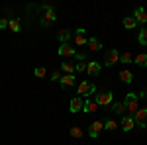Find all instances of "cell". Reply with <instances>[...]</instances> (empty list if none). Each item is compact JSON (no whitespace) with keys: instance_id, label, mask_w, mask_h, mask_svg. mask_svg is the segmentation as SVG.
<instances>
[{"instance_id":"cell-25","label":"cell","mask_w":147,"mask_h":145,"mask_svg":"<svg viewBox=\"0 0 147 145\" xmlns=\"http://www.w3.org/2000/svg\"><path fill=\"white\" fill-rule=\"evenodd\" d=\"M69 134H71V137H82V129H80L79 125H73L69 129Z\"/></svg>"},{"instance_id":"cell-5","label":"cell","mask_w":147,"mask_h":145,"mask_svg":"<svg viewBox=\"0 0 147 145\" xmlns=\"http://www.w3.org/2000/svg\"><path fill=\"white\" fill-rule=\"evenodd\" d=\"M134 120L139 127H147V108H139V110L134 114Z\"/></svg>"},{"instance_id":"cell-33","label":"cell","mask_w":147,"mask_h":145,"mask_svg":"<svg viewBox=\"0 0 147 145\" xmlns=\"http://www.w3.org/2000/svg\"><path fill=\"white\" fill-rule=\"evenodd\" d=\"M145 108H147V98H145Z\"/></svg>"},{"instance_id":"cell-16","label":"cell","mask_w":147,"mask_h":145,"mask_svg":"<svg viewBox=\"0 0 147 145\" xmlns=\"http://www.w3.org/2000/svg\"><path fill=\"white\" fill-rule=\"evenodd\" d=\"M86 45H88V49H90V51H100V49H102V43L96 39V37H90V39L86 41Z\"/></svg>"},{"instance_id":"cell-3","label":"cell","mask_w":147,"mask_h":145,"mask_svg":"<svg viewBox=\"0 0 147 145\" xmlns=\"http://www.w3.org/2000/svg\"><path fill=\"white\" fill-rule=\"evenodd\" d=\"M43 10H45V14H43V18H41V26L43 28H47V26H51V24H55L57 20V16H55V12H53V8L51 6H43Z\"/></svg>"},{"instance_id":"cell-17","label":"cell","mask_w":147,"mask_h":145,"mask_svg":"<svg viewBox=\"0 0 147 145\" xmlns=\"http://www.w3.org/2000/svg\"><path fill=\"white\" fill-rule=\"evenodd\" d=\"M134 63L137 67H147V53H139V55L134 57Z\"/></svg>"},{"instance_id":"cell-28","label":"cell","mask_w":147,"mask_h":145,"mask_svg":"<svg viewBox=\"0 0 147 145\" xmlns=\"http://www.w3.org/2000/svg\"><path fill=\"white\" fill-rule=\"evenodd\" d=\"M75 73H86V63H75Z\"/></svg>"},{"instance_id":"cell-18","label":"cell","mask_w":147,"mask_h":145,"mask_svg":"<svg viewBox=\"0 0 147 145\" xmlns=\"http://www.w3.org/2000/svg\"><path fill=\"white\" fill-rule=\"evenodd\" d=\"M120 80H122V82H125V84H129V82L134 80V75H131L127 69H124V71L120 73Z\"/></svg>"},{"instance_id":"cell-19","label":"cell","mask_w":147,"mask_h":145,"mask_svg":"<svg viewBox=\"0 0 147 145\" xmlns=\"http://www.w3.org/2000/svg\"><path fill=\"white\" fill-rule=\"evenodd\" d=\"M122 24H124V28H125V30H134V28L137 26V22L134 20V16H125Z\"/></svg>"},{"instance_id":"cell-15","label":"cell","mask_w":147,"mask_h":145,"mask_svg":"<svg viewBox=\"0 0 147 145\" xmlns=\"http://www.w3.org/2000/svg\"><path fill=\"white\" fill-rule=\"evenodd\" d=\"M100 108L96 100H84V106H82V112H86V114H92V112H96Z\"/></svg>"},{"instance_id":"cell-4","label":"cell","mask_w":147,"mask_h":145,"mask_svg":"<svg viewBox=\"0 0 147 145\" xmlns=\"http://www.w3.org/2000/svg\"><path fill=\"white\" fill-rule=\"evenodd\" d=\"M112 100H114V94L110 90H104V92H100V94L96 96V104H98V106H110Z\"/></svg>"},{"instance_id":"cell-20","label":"cell","mask_w":147,"mask_h":145,"mask_svg":"<svg viewBox=\"0 0 147 145\" xmlns=\"http://www.w3.org/2000/svg\"><path fill=\"white\" fill-rule=\"evenodd\" d=\"M57 39H59L61 43H67L69 39H71V32H69V30H61V32L57 34Z\"/></svg>"},{"instance_id":"cell-30","label":"cell","mask_w":147,"mask_h":145,"mask_svg":"<svg viewBox=\"0 0 147 145\" xmlns=\"http://www.w3.org/2000/svg\"><path fill=\"white\" fill-rule=\"evenodd\" d=\"M51 80H61V71H53L51 73Z\"/></svg>"},{"instance_id":"cell-32","label":"cell","mask_w":147,"mask_h":145,"mask_svg":"<svg viewBox=\"0 0 147 145\" xmlns=\"http://www.w3.org/2000/svg\"><path fill=\"white\" fill-rule=\"evenodd\" d=\"M4 28H8V20L0 18V30H4Z\"/></svg>"},{"instance_id":"cell-8","label":"cell","mask_w":147,"mask_h":145,"mask_svg":"<svg viewBox=\"0 0 147 145\" xmlns=\"http://www.w3.org/2000/svg\"><path fill=\"white\" fill-rule=\"evenodd\" d=\"M100 71H102V65L98 61H86V75H88V77L100 75Z\"/></svg>"},{"instance_id":"cell-11","label":"cell","mask_w":147,"mask_h":145,"mask_svg":"<svg viewBox=\"0 0 147 145\" xmlns=\"http://www.w3.org/2000/svg\"><path fill=\"white\" fill-rule=\"evenodd\" d=\"M120 125H122V129H124V132H131V129L136 127V120H134V116H124Z\"/></svg>"},{"instance_id":"cell-12","label":"cell","mask_w":147,"mask_h":145,"mask_svg":"<svg viewBox=\"0 0 147 145\" xmlns=\"http://www.w3.org/2000/svg\"><path fill=\"white\" fill-rule=\"evenodd\" d=\"M75 75H61V80H59V84H61V88H71L73 84H75Z\"/></svg>"},{"instance_id":"cell-24","label":"cell","mask_w":147,"mask_h":145,"mask_svg":"<svg viewBox=\"0 0 147 145\" xmlns=\"http://www.w3.org/2000/svg\"><path fill=\"white\" fill-rule=\"evenodd\" d=\"M112 110L116 112V114H124V112H125L124 102H114V104H112Z\"/></svg>"},{"instance_id":"cell-7","label":"cell","mask_w":147,"mask_h":145,"mask_svg":"<svg viewBox=\"0 0 147 145\" xmlns=\"http://www.w3.org/2000/svg\"><path fill=\"white\" fill-rule=\"evenodd\" d=\"M57 53H59V57H75L77 55V49L69 43H61V47L57 49Z\"/></svg>"},{"instance_id":"cell-14","label":"cell","mask_w":147,"mask_h":145,"mask_svg":"<svg viewBox=\"0 0 147 145\" xmlns=\"http://www.w3.org/2000/svg\"><path fill=\"white\" fill-rule=\"evenodd\" d=\"M86 41H88V39L84 37V30L79 28V30H77V34H75V45L80 47V45H86Z\"/></svg>"},{"instance_id":"cell-13","label":"cell","mask_w":147,"mask_h":145,"mask_svg":"<svg viewBox=\"0 0 147 145\" xmlns=\"http://www.w3.org/2000/svg\"><path fill=\"white\" fill-rule=\"evenodd\" d=\"M134 20H136L137 24H147V12L145 8H136V12H134Z\"/></svg>"},{"instance_id":"cell-21","label":"cell","mask_w":147,"mask_h":145,"mask_svg":"<svg viewBox=\"0 0 147 145\" xmlns=\"http://www.w3.org/2000/svg\"><path fill=\"white\" fill-rule=\"evenodd\" d=\"M8 28H10V32L18 34V32H20V20H16V18L8 20Z\"/></svg>"},{"instance_id":"cell-9","label":"cell","mask_w":147,"mask_h":145,"mask_svg":"<svg viewBox=\"0 0 147 145\" xmlns=\"http://www.w3.org/2000/svg\"><path fill=\"white\" fill-rule=\"evenodd\" d=\"M116 63H120V51L118 49H110L108 53H106V67H112V65H116Z\"/></svg>"},{"instance_id":"cell-10","label":"cell","mask_w":147,"mask_h":145,"mask_svg":"<svg viewBox=\"0 0 147 145\" xmlns=\"http://www.w3.org/2000/svg\"><path fill=\"white\" fill-rule=\"evenodd\" d=\"M82 106H84V100H82L80 96H75L73 100L69 102V110L73 112V114H79V112L82 110Z\"/></svg>"},{"instance_id":"cell-23","label":"cell","mask_w":147,"mask_h":145,"mask_svg":"<svg viewBox=\"0 0 147 145\" xmlns=\"http://www.w3.org/2000/svg\"><path fill=\"white\" fill-rule=\"evenodd\" d=\"M137 41L141 45H147V28H141V32L137 35Z\"/></svg>"},{"instance_id":"cell-1","label":"cell","mask_w":147,"mask_h":145,"mask_svg":"<svg viewBox=\"0 0 147 145\" xmlns=\"http://www.w3.org/2000/svg\"><path fill=\"white\" fill-rule=\"evenodd\" d=\"M124 106H125V110L129 112V116H134V114L139 110V94H136V92H129V94H125Z\"/></svg>"},{"instance_id":"cell-26","label":"cell","mask_w":147,"mask_h":145,"mask_svg":"<svg viewBox=\"0 0 147 145\" xmlns=\"http://www.w3.org/2000/svg\"><path fill=\"white\" fill-rule=\"evenodd\" d=\"M120 61H122V63H134V55L125 51L124 55H120Z\"/></svg>"},{"instance_id":"cell-31","label":"cell","mask_w":147,"mask_h":145,"mask_svg":"<svg viewBox=\"0 0 147 145\" xmlns=\"http://www.w3.org/2000/svg\"><path fill=\"white\" fill-rule=\"evenodd\" d=\"M75 59H77V63H79V61H86V53H77Z\"/></svg>"},{"instance_id":"cell-27","label":"cell","mask_w":147,"mask_h":145,"mask_svg":"<svg viewBox=\"0 0 147 145\" xmlns=\"http://www.w3.org/2000/svg\"><path fill=\"white\" fill-rule=\"evenodd\" d=\"M118 127V123L114 122V120H108V122H104V129H108V132H114Z\"/></svg>"},{"instance_id":"cell-2","label":"cell","mask_w":147,"mask_h":145,"mask_svg":"<svg viewBox=\"0 0 147 145\" xmlns=\"http://www.w3.org/2000/svg\"><path fill=\"white\" fill-rule=\"evenodd\" d=\"M94 92H96V84L90 80H82L79 84V96H90Z\"/></svg>"},{"instance_id":"cell-29","label":"cell","mask_w":147,"mask_h":145,"mask_svg":"<svg viewBox=\"0 0 147 145\" xmlns=\"http://www.w3.org/2000/svg\"><path fill=\"white\" fill-rule=\"evenodd\" d=\"M34 73H35V77H39V78H43V77L47 75V71H45L43 67H37V69L34 71Z\"/></svg>"},{"instance_id":"cell-22","label":"cell","mask_w":147,"mask_h":145,"mask_svg":"<svg viewBox=\"0 0 147 145\" xmlns=\"http://www.w3.org/2000/svg\"><path fill=\"white\" fill-rule=\"evenodd\" d=\"M63 75H75V63H63Z\"/></svg>"},{"instance_id":"cell-6","label":"cell","mask_w":147,"mask_h":145,"mask_svg":"<svg viewBox=\"0 0 147 145\" xmlns=\"http://www.w3.org/2000/svg\"><path fill=\"white\" fill-rule=\"evenodd\" d=\"M102 129H104V122H100V120H94V122L88 125V135L94 139V137H98V135H100Z\"/></svg>"}]
</instances>
